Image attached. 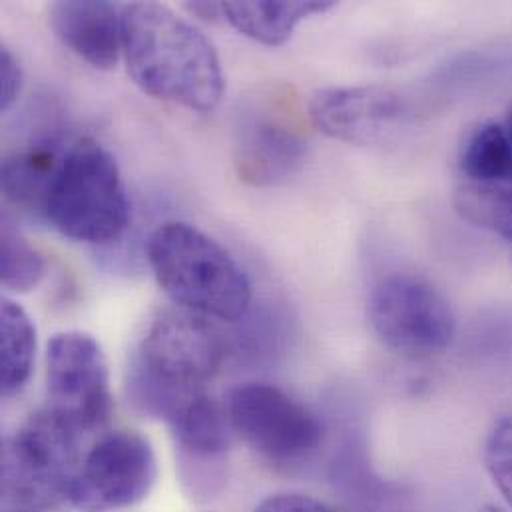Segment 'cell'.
<instances>
[{"instance_id": "6da1fadb", "label": "cell", "mask_w": 512, "mask_h": 512, "mask_svg": "<svg viewBox=\"0 0 512 512\" xmlns=\"http://www.w3.org/2000/svg\"><path fill=\"white\" fill-rule=\"evenodd\" d=\"M122 8V56L136 86L164 102L208 114L224 96L226 78L212 40L166 4Z\"/></svg>"}, {"instance_id": "7a4b0ae2", "label": "cell", "mask_w": 512, "mask_h": 512, "mask_svg": "<svg viewBox=\"0 0 512 512\" xmlns=\"http://www.w3.org/2000/svg\"><path fill=\"white\" fill-rule=\"evenodd\" d=\"M226 357L220 331L186 309L160 313L148 327L128 369L132 405L148 417L172 421L186 403L206 393Z\"/></svg>"}, {"instance_id": "3957f363", "label": "cell", "mask_w": 512, "mask_h": 512, "mask_svg": "<svg viewBox=\"0 0 512 512\" xmlns=\"http://www.w3.org/2000/svg\"><path fill=\"white\" fill-rule=\"evenodd\" d=\"M148 263L182 309L218 321H240L252 305V283L224 246L192 224H162L148 240Z\"/></svg>"}, {"instance_id": "277c9868", "label": "cell", "mask_w": 512, "mask_h": 512, "mask_svg": "<svg viewBox=\"0 0 512 512\" xmlns=\"http://www.w3.org/2000/svg\"><path fill=\"white\" fill-rule=\"evenodd\" d=\"M44 218L62 236L112 244L130 226V200L116 158L96 140L68 144L50 186Z\"/></svg>"}, {"instance_id": "5b68a950", "label": "cell", "mask_w": 512, "mask_h": 512, "mask_svg": "<svg viewBox=\"0 0 512 512\" xmlns=\"http://www.w3.org/2000/svg\"><path fill=\"white\" fill-rule=\"evenodd\" d=\"M82 433L52 413L36 411L2 447V497L10 511H52L68 505L84 459Z\"/></svg>"}, {"instance_id": "8992f818", "label": "cell", "mask_w": 512, "mask_h": 512, "mask_svg": "<svg viewBox=\"0 0 512 512\" xmlns=\"http://www.w3.org/2000/svg\"><path fill=\"white\" fill-rule=\"evenodd\" d=\"M367 315L377 337L409 355L445 351L457 333L449 299L427 279L413 273H389L369 295Z\"/></svg>"}, {"instance_id": "52a82bcc", "label": "cell", "mask_w": 512, "mask_h": 512, "mask_svg": "<svg viewBox=\"0 0 512 512\" xmlns=\"http://www.w3.org/2000/svg\"><path fill=\"white\" fill-rule=\"evenodd\" d=\"M307 150L305 128L287 94L246 100L234 126V166L242 182L256 188L285 184L305 164Z\"/></svg>"}, {"instance_id": "ba28073f", "label": "cell", "mask_w": 512, "mask_h": 512, "mask_svg": "<svg viewBox=\"0 0 512 512\" xmlns=\"http://www.w3.org/2000/svg\"><path fill=\"white\" fill-rule=\"evenodd\" d=\"M224 407L232 431L271 463H303L323 443L319 417L275 385L242 383L228 393Z\"/></svg>"}, {"instance_id": "9c48e42d", "label": "cell", "mask_w": 512, "mask_h": 512, "mask_svg": "<svg viewBox=\"0 0 512 512\" xmlns=\"http://www.w3.org/2000/svg\"><path fill=\"white\" fill-rule=\"evenodd\" d=\"M158 479L150 441L136 431L100 437L80 463L68 507L80 512H116L142 503Z\"/></svg>"}, {"instance_id": "30bf717a", "label": "cell", "mask_w": 512, "mask_h": 512, "mask_svg": "<svg viewBox=\"0 0 512 512\" xmlns=\"http://www.w3.org/2000/svg\"><path fill=\"white\" fill-rule=\"evenodd\" d=\"M46 387V407L82 435L108 421L112 411L108 361L90 333L52 335L46 347Z\"/></svg>"}, {"instance_id": "8fae6325", "label": "cell", "mask_w": 512, "mask_h": 512, "mask_svg": "<svg viewBox=\"0 0 512 512\" xmlns=\"http://www.w3.org/2000/svg\"><path fill=\"white\" fill-rule=\"evenodd\" d=\"M309 118L325 136L353 146H385L411 124V106L383 86H339L319 90L309 102Z\"/></svg>"}, {"instance_id": "7c38bea8", "label": "cell", "mask_w": 512, "mask_h": 512, "mask_svg": "<svg viewBox=\"0 0 512 512\" xmlns=\"http://www.w3.org/2000/svg\"><path fill=\"white\" fill-rule=\"evenodd\" d=\"M180 453V479L188 495L214 499L226 481L232 425L226 407L208 393L194 397L170 421Z\"/></svg>"}, {"instance_id": "4fadbf2b", "label": "cell", "mask_w": 512, "mask_h": 512, "mask_svg": "<svg viewBox=\"0 0 512 512\" xmlns=\"http://www.w3.org/2000/svg\"><path fill=\"white\" fill-rule=\"evenodd\" d=\"M58 40L98 70H112L122 56V8L112 2L60 0L50 6Z\"/></svg>"}, {"instance_id": "5bb4252c", "label": "cell", "mask_w": 512, "mask_h": 512, "mask_svg": "<svg viewBox=\"0 0 512 512\" xmlns=\"http://www.w3.org/2000/svg\"><path fill=\"white\" fill-rule=\"evenodd\" d=\"M58 140H42L10 154L2 162V194L22 212L44 218L54 176L66 154Z\"/></svg>"}, {"instance_id": "9a60e30c", "label": "cell", "mask_w": 512, "mask_h": 512, "mask_svg": "<svg viewBox=\"0 0 512 512\" xmlns=\"http://www.w3.org/2000/svg\"><path fill=\"white\" fill-rule=\"evenodd\" d=\"M331 0H295V2H273V0H234L224 2V18L242 34L263 46L285 44L299 22L309 16L331 10Z\"/></svg>"}, {"instance_id": "2e32d148", "label": "cell", "mask_w": 512, "mask_h": 512, "mask_svg": "<svg viewBox=\"0 0 512 512\" xmlns=\"http://www.w3.org/2000/svg\"><path fill=\"white\" fill-rule=\"evenodd\" d=\"M459 168L467 184L512 186V142L505 124L489 120L475 126L463 142Z\"/></svg>"}, {"instance_id": "e0dca14e", "label": "cell", "mask_w": 512, "mask_h": 512, "mask_svg": "<svg viewBox=\"0 0 512 512\" xmlns=\"http://www.w3.org/2000/svg\"><path fill=\"white\" fill-rule=\"evenodd\" d=\"M2 395L12 397L24 389L36 357V327L22 305L2 297Z\"/></svg>"}, {"instance_id": "ac0fdd59", "label": "cell", "mask_w": 512, "mask_h": 512, "mask_svg": "<svg viewBox=\"0 0 512 512\" xmlns=\"http://www.w3.org/2000/svg\"><path fill=\"white\" fill-rule=\"evenodd\" d=\"M455 206L467 222L512 242V186L465 182L455 194Z\"/></svg>"}, {"instance_id": "d6986e66", "label": "cell", "mask_w": 512, "mask_h": 512, "mask_svg": "<svg viewBox=\"0 0 512 512\" xmlns=\"http://www.w3.org/2000/svg\"><path fill=\"white\" fill-rule=\"evenodd\" d=\"M44 271L46 261L42 254L28 244V240L10 224L8 218H4L0 242L2 287L14 293H26L40 283Z\"/></svg>"}, {"instance_id": "ffe728a7", "label": "cell", "mask_w": 512, "mask_h": 512, "mask_svg": "<svg viewBox=\"0 0 512 512\" xmlns=\"http://www.w3.org/2000/svg\"><path fill=\"white\" fill-rule=\"evenodd\" d=\"M485 467L512 511V415L497 419L487 433Z\"/></svg>"}, {"instance_id": "44dd1931", "label": "cell", "mask_w": 512, "mask_h": 512, "mask_svg": "<svg viewBox=\"0 0 512 512\" xmlns=\"http://www.w3.org/2000/svg\"><path fill=\"white\" fill-rule=\"evenodd\" d=\"M511 66L509 60H503L499 56L491 54H461L459 58L451 60L439 74V84L445 86H467L477 84L481 80H487L491 76H499V72L507 70Z\"/></svg>"}, {"instance_id": "7402d4cb", "label": "cell", "mask_w": 512, "mask_h": 512, "mask_svg": "<svg viewBox=\"0 0 512 512\" xmlns=\"http://www.w3.org/2000/svg\"><path fill=\"white\" fill-rule=\"evenodd\" d=\"M22 84H24V72L18 58L10 48L2 46L0 48V110L2 112H8L16 104L22 92Z\"/></svg>"}, {"instance_id": "603a6c76", "label": "cell", "mask_w": 512, "mask_h": 512, "mask_svg": "<svg viewBox=\"0 0 512 512\" xmlns=\"http://www.w3.org/2000/svg\"><path fill=\"white\" fill-rule=\"evenodd\" d=\"M254 512H335L323 501L301 493H277L257 505Z\"/></svg>"}, {"instance_id": "cb8c5ba5", "label": "cell", "mask_w": 512, "mask_h": 512, "mask_svg": "<svg viewBox=\"0 0 512 512\" xmlns=\"http://www.w3.org/2000/svg\"><path fill=\"white\" fill-rule=\"evenodd\" d=\"M186 10L202 20H218L224 18V2H190Z\"/></svg>"}, {"instance_id": "d4e9b609", "label": "cell", "mask_w": 512, "mask_h": 512, "mask_svg": "<svg viewBox=\"0 0 512 512\" xmlns=\"http://www.w3.org/2000/svg\"><path fill=\"white\" fill-rule=\"evenodd\" d=\"M505 130H507V134H509V138H511L512 142V104L509 106V110H507V118H505Z\"/></svg>"}, {"instance_id": "484cf974", "label": "cell", "mask_w": 512, "mask_h": 512, "mask_svg": "<svg viewBox=\"0 0 512 512\" xmlns=\"http://www.w3.org/2000/svg\"><path fill=\"white\" fill-rule=\"evenodd\" d=\"M479 512H507V511H503V509H501V507H497V505H485V507H483V509H481V511Z\"/></svg>"}, {"instance_id": "4316f807", "label": "cell", "mask_w": 512, "mask_h": 512, "mask_svg": "<svg viewBox=\"0 0 512 512\" xmlns=\"http://www.w3.org/2000/svg\"><path fill=\"white\" fill-rule=\"evenodd\" d=\"M6 512H28V511H6Z\"/></svg>"}]
</instances>
